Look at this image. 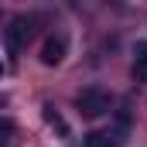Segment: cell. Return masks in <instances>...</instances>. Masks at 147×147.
<instances>
[{
    "instance_id": "obj_1",
    "label": "cell",
    "mask_w": 147,
    "mask_h": 147,
    "mask_svg": "<svg viewBox=\"0 0 147 147\" xmlns=\"http://www.w3.org/2000/svg\"><path fill=\"white\" fill-rule=\"evenodd\" d=\"M34 34V21L31 17H14L7 28H3V48H7V69L14 65V58H17V51L31 41Z\"/></svg>"
},
{
    "instance_id": "obj_2",
    "label": "cell",
    "mask_w": 147,
    "mask_h": 147,
    "mask_svg": "<svg viewBox=\"0 0 147 147\" xmlns=\"http://www.w3.org/2000/svg\"><path fill=\"white\" fill-rule=\"evenodd\" d=\"M75 106L82 116H89V120H96V116H103V113H110L113 99L106 89H99V86H89V89H82L79 92V99H75Z\"/></svg>"
},
{
    "instance_id": "obj_3",
    "label": "cell",
    "mask_w": 147,
    "mask_h": 147,
    "mask_svg": "<svg viewBox=\"0 0 147 147\" xmlns=\"http://www.w3.org/2000/svg\"><path fill=\"white\" fill-rule=\"evenodd\" d=\"M65 58V41L62 38H48L45 45H41V62L45 65H58Z\"/></svg>"
},
{
    "instance_id": "obj_4",
    "label": "cell",
    "mask_w": 147,
    "mask_h": 147,
    "mask_svg": "<svg viewBox=\"0 0 147 147\" xmlns=\"http://www.w3.org/2000/svg\"><path fill=\"white\" fill-rule=\"evenodd\" d=\"M123 137L120 134H106V130H92L86 134V147H120Z\"/></svg>"
},
{
    "instance_id": "obj_5",
    "label": "cell",
    "mask_w": 147,
    "mask_h": 147,
    "mask_svg": "<svg viewBox=\"0 0 147 147\" xmlns=\"http://www.w3.org/2000/svg\"><path fill=\"white\" fill-rule=\"evenodd\" d=\"M134 79L147 82V41H140L137 51H134Z\"/></svg>"
},
{
    "instance_id": "obj_6",
    "label": "cell",
    "mask_w": 147,
    "mask_h": 147,
    "mask_svg": "<svg viewBox=\"0 0 147 147\" xmlns=\"http://www.w3.org/2000/svg\"><path fill=\"white\" fill-rule=\"evenodd\" d=\"M45 120H48V123H51V127H55V130H58L62 137L69 134V127H65V120H62V116L55 113V106H45Z\"/></svg>"
}]
</instances>
